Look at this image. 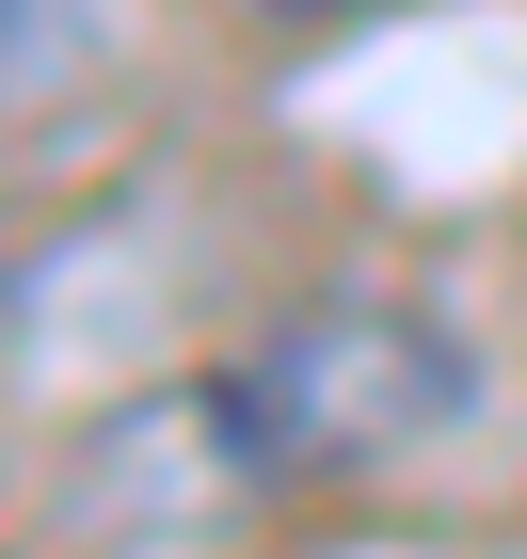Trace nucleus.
I'll use <instances>...</instances> for the list:
<instances>
[{
  "instance_id": "f257e3e1",
  "label": "nucleus",
  "mask_w": 527,
  "mask_h": 559,
  "mask_svg": "<svg viewBox=\"0 0 527 559\" xmlns=\"http://www.w3.org/2000/svg\"><path fill=\"white\" fill-rule=\"evenodd\" d=\"M464 400H480V352L447 336V320H416V304H384V288H336V304H304V320H272V336L208 384V416H224V448L256 479H368V464H399V448L464 431Z\"/></svg>"
},
{
  "instance_id": "f03ea898",
  "label": "nucleus",
  "mask_w": 527,
  "mask_h": 559,
  "mask_svg": "<svg viewBox=\"0 0 527 559\" xmlns=\"http://www.w3.org/2000/svg\"><path fill=\"white\" fill-rule=\"evenodd\" d=\"M96 48H112V0H16V96L81 81Z\"/></svg>"
}]
</instances>
